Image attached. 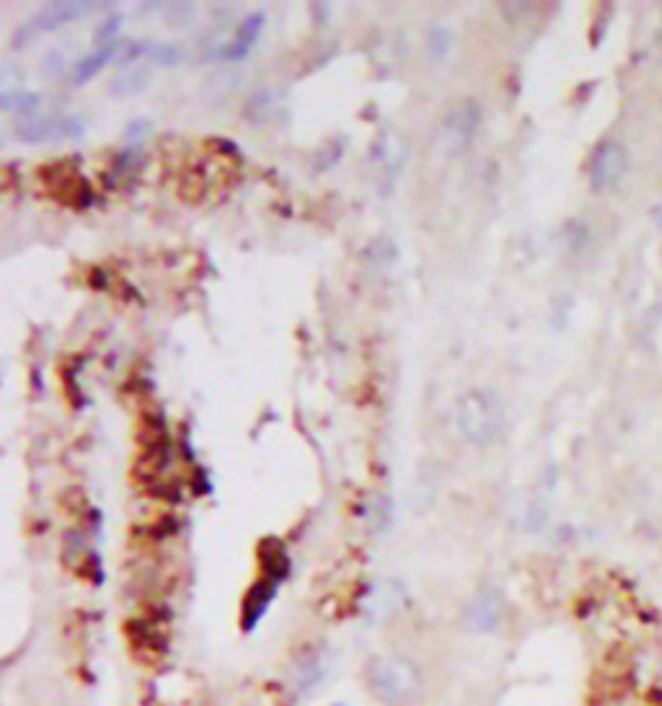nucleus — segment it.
I'll return each instance as SVG.
<instances>
[{
    "label": "nucleus",
    "instance_id": "nucleus-18",
    "mask_svg": "<svg viewBox=\"0 0 662 706\" xmlns=\"http://www.w3.org/2000/svg\"><path fill=\"white\" fill-rule=\"evenodd\" d=\"M277 101H280V94H275V91L264 88V91L254 94V99L249 101V107H246V117H249L254 125H267L269 119H272V114L277 112Z\"/></svg>",
    "mask_w": 662,
    "mask_h": 706
},
{
    "label": "nucleus",
    "instance_id": "nucleus-3",
    "mask_svg": "<svg viewBox=\"0 0 662 706\" xmlns=\"http://www.w3.org/2000/svg\"><path fill=\"white\" fill-rule=\"evenodd\" d=\"M101 3H83V0H75V3H50L44 11L34 13L32 19L24 21V24L13 32V50H24L39 34L52 32L57 26L70 24V21L86 19L94 11H99Z\"/></svg>",
    "mask_w": 662,
    "mask_h": 706
},
{
    "label": "nucleus",
    "instance_id": "nucleus-14",
    "mask_svg": "<svg viewBox=\"0 0 662 706\" xmlns=\"http://www.w3.org/2000/svg\"><path fill=\"white\" fill-rule=\"evenodd\" d=\"M16 138L21 143H50V140H63V119H29L16 127Z\"/></svg>",
    "mask_w": 662,
    "mask_h": 706
},
{
    "label": "nucleus",
    "instance_id": "nucleus-13",
    "mask_svg": "<svg viewBox=\"0 0 662 706\" xmlns=\"http://www.w3.org/2000/svg\"><path fill=\"white\" fill-rule=\"evenodd\" d=\"M117 52H119V44L96 47L91 55L70 65V83H73V86H83V83H88L94 75L101 73V68H107V65L112 63Z\"/></svg>",
    "mask_w": 662,
    "mask_h": 706
},
{
    "label": "nucleus",
    "instance_id": "nucleus-20",
    "mask_svg": "<svg viewBox=\"0 0 662 706\" xmlns=\"http://www.w3.org/2000/svg\"><path fill=\"white\" fill-rule=\"evenodd\" d=\"M368 259L373 264H391L396 259V246L391 244V238L381 236L375 238L373 244L368 246Z\"/></svg>",
    "mask_w": 662,
    "mask_h": 706
},
{
    "label": "nucleus",
    "instance_id": "nucleus-21",
    "mask_svg": "<svg viewBox=\"0 0 662 706\" xmlns=\"http://www.w3.org/2000/svg\"><path fill=\"white\" fill-rule=\"evenodd\" d=\"M344 143L342 140H337V143H331V145H326V148H321L319 153H316V158H313V163H316V169L319 171H326L329 166H334V163L342 158V153H344Z\"/></svg>",
    "mask_w": 662,
    "mask_h": 706
},
{
    "label": "nucleus",
    "instance_id": "nucleus-19",
    "mask_svg": "<svg viewBox=\"0 0 662 706\" xmlns=\"http://www.w3.org/2000/svg\"><path fill=\"white\" fill-rule=\"evenodd\" d=\"M453 50V32L448 26H430L427 29V52H430L432 60H445Z\"/></svg>",
    "mask_w": 662,
    "mask_h": 706
},
{
    "label": "nucleus",
    "instance_id": "nucleus-25",
    "mask_svg": "<svg viewBox=\"0 0 662 706\" xmlns=\"http://www.w3.org/2000/svg\"><path fill=\"white\" fill-rule=\"evenodd\" d=\"M331 706H347V704H342V701H337V704H331Z\"/></svg>",
    "mask_w": 662,
    "mask_h": 706
},
{
    "label": "nucleus",
    "instance_id": "nucleus-6",
    "mask_svg": "<svg viewBox=\"0 0 662 706\" xmlns=\"http://www.w3.org/2000/svg\"><path fill=\"white\" fill-rule=\"evenodd\" d=\"M481 119H484V109L474 99H466L456 104V107H450L443 117V125H440L445 145L450 150H456V153L469 148L476 135H479Z\"/></svg>",
    "mask_w": 662,
    "mask_h": 706
},
{
    "label": "nucleus",
    "instance_id": "nucleus-12",
    "mask_svg": "<svg viewBox=\"0 0 662 706\" xmlns=\"http://www.w3.org/2000/svg\"><path fill=\"white\" fill-rule=\"evenodd\" d=\"M127 55L130 57H148L150 63L161 65V68H176L182 63L187 52L182 50V44H169V42H153V39H145V42H130L127 44Z\"/></svg>",
    "mask_w": 662,
    "mask_h": 706
},
{
    "label": "nucleus",
    "instance_id": "nucleus-5",
    "mask_svg": "<svg viewBox=\"0 0 662 706\" xmlns=\"http://www.w3.org/2000/svg\"><path fill=\"white\" fill-rule=\"evenodd\" d=\"M63 562L70 572L81 577V580L91 582V585H104L107 580V569H104V562H101L99 551L91 549L86 541V533L78 531V528H70L63 536Z\"/></svg>",
    "mask_w": 662,
    "mask_h": 706
},
{
    "label": "nucleus",
    "instance_id": "nucleus-4",
    "mask_svg": "<svg viewBox=\"0 0 662 706\" xmlns=\"http://www.w3.org/2000/svg\"><path fill=\"white\" fill-rule=\"evenodd\" d=\"M629 171V150L619 140H600L588 158V182L593 192H608Z\"/></svg>",
    "mask_w": 662,
    "mask_h": 706
},
{
    "label": "nucleus",
    "instance_id": "nucleus-9",
    "mask_svg": "<svg viewBox=\"0 0 662 706\" xmlns=\"http://www.w3.org/2000/svg\"><path fill=\"white\" fill-rule=\"evenodd\" d=\"M166 624L169 619L156 616V613H148V616H135V619L127 624V637H130L132 647H143L148 655H161L169 647V632H166Z\"/></svg>",
    "mask_w": 662,
    "mask_h": 706
},
{
    "label": "nucleus",
    "instance_id": "nucleus-17",
    "mask_svg": "<svg viewBox=\"0 0 662 706\" xmlns=\"http://www.w3.org/2000/svg\"><path fill=\"white\" fill-rule=\"evenodd\" d=\"M363 518L368 520L370 531L383 533L388 531L391 525V500L388 497H381V494H373L363 507Z\"/></svg>",
    "mask_w": 662,
    "mask_h": 706
},
{
    "label": "nucleus",
    "instance_id": "nucleus-15",
    "mask_svg": "<svg viewBox=\"0 0 662 706\" xmlns=\"http://www.w3.org/2000/svg\"><path fill=\"white\" fill-rule=\"evenodd\" d=\"M150 83V70L145 65H132V68H125L122 73H117L109 83V91L112 96H135L140 91H145Z\"/></svg>",
    "mask_w": 662,
    "mask_h": 706
},
{
    "label": "nucleus",
    "instance_id": "nucleus-24",
    "mask_svg": "<svg viewBox=\"0 0 662 706\" xmlns=\"http://www.w3.org/2000/svg\"><path fill=\"white\" fill-rule=\"evenodd\" d=\"M189 487L194 489V494H210L213 484H210V476H207V471L202 469V466H197V471H194Z\"/></svg>",
    "mask_w": 662,
    "mask_h": 706
},
{
    "label": "nucleus",
    "instance_id": "nucleus-1",
    "mask_svg": "<svg viewBox=\"0 0 662 706\" xmlns=\"http://www.w3.org/2000/svg\"><path fill=\"white\" fill-rule=\"evenodd\" d=\"M365 683L383 706H409L417 696L419 673L404 657H370Z\"/></svg>",
    "mask_w": 662,
    "mask_h": 706
},
{
    "label": "nucleus",
    "instance_id": "nucleus-11",
    "mask_svg": "<svg viewBox=\"0 0 662 706\" xmlns=\"http://www.w3.org/2000/svg\"><path fill=\"white\" fill-rule=\"evenodd\" d=\"M262 32H264V16L262 13H251L249 19L241 21V26L236 29L231 42L220 44L218 57L220 60H228V63L244 60V57H249V52L257 47Z\"/></svg>",
    "mask_w": 662,
    "mask_h": 706
},
{
    "label": "nucleus",
    "instance_id": "nucleus-2",
    "mask_svg": "<svg viewBox=\"0 0 662 706\" xmlns=\"http://www.w3.org/2000/svg\"><path fill=\"white\" fill-rule=\"evenodd\" d=\"M505 425V409L500 396L492 391H469L456 404V427L463 438L474 445H489L500 438Z\"/></svg>",
    "mask_w": 662,
    "mask_h": 706
},
{
    "label": "nucleus",
    "instance_id": "nucleus-22",
    "mask_svg": "<svg viewBox=\"0 0 662 706\" xmlns=\"http://www.w3.org/2000/svg\"><path fill=\"white\" fill-rule=\"evenodd\" d=\"M119 24H122V16H112L104 24L99 26V32L94 34L96 47H107V44H117V34H119Z\"/></svg>",
    "mask_w": 662,
    "mask_h": 706
},
{
    "label": "nucleus",
    "instance_id": "nucleus-16",
    "mask_svg": "<svg viewBox=\"0 0 662 706\" xmlns=\"http://www.w3.org/2000/svg\"><path fill=\"white\" fill-rule=\"evenodd\" d=\"M42 96L34 94V91H26V88H3L0 94V107L3 112H19V114H34L39 107Z\"/></svg>",
    "mask_w": 662,
    "mask_h": 706
},
{
    "label": "nucleus",
    "instance_id": "nucleus-10",
    "mask_svg": "<svg viewBox=\"0 0 662 706\" xmlns=\"http://www.w3.org/2000/svg\"><path fill=\"white\" fill-rule=\"evenodd\" d=\"M257 562H259V577L275 582H288L293 575V557H290L288 544L277 536H267L259 541L257 546Z\"/></svg>",
    "mask_w": 662,
    "mask_h": 706
},
{
    "label": "nucleus",
    "instance_id": "nucleus-23",
    "mask_svg": "<svg viewBox=\"0 0 662 706\" xmlns=\"http://www.w3.org/2000/svg\"><path fill=\"white\" fill-rule=\"evenodd\" d=\"M148 122L145 119H135V122H130L125 130V140L130 143V148H138L140 140H145V135H148Z\"/></svg>",
    "mask_w": 662,
    "mask_h": 706
},
{
    "label": "nucleus",
    "instance_id": "nucleus-7",
    "mask_svg": "<svg viewBox=\"0 0 662 706\" xmlns=\"http://www.w3.org/2000/svg\"><path fill=\"white\" fill-rule=\"evenodd\" d=\"M280 582L267 580V577H257L246 588L244 598H241V611H238V626L241 634H254L262 626L264 616L269 613V608L275 606L277 595H280Z\"/></svg>",
    "mask_w": 662,
    "mask_h": 706
},
{
    "label": "nucleus",
    "instance_id": "nucleus-8",
    "mask_svg": "<svg viewBox=\"0 0 662 706\" xmlns=\"http://www.w3.org/2000/svg\"><path fill=\"white\" fill-rule=\"evenodd\" d=\"M502 621H505V600L494 590H481L469 600V606L463 611V624L466 629L481 637L500 632Z\"/></svg>",
    "mask_w": 662,
    "mask_h": 706
}]
</instances>
